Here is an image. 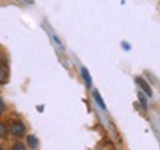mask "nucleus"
<instances>
[{"label": "nucleus", "mask_w": 160, "mask_h": 150, "mask_svg": "<svg viewBox=\"0 0 160 150\" xmlns=\"http://www.w3.org/2000/svg\"><path fill=\"white\" fill-rule=\"evenodd\" d=\"M5 111V103H3V100L0 98V115Z\"/></svg>", "instance_id": "10"}, {"label": "nucleus", "mask_w": 160, "mask_h": 150, "mask_svg": "<svg viewBox=\"0 0 160 150\" xmlns=\"http://www.w3.org/2000/svg\"><path fill=\"white\" fill-rule=\"evenodd\" d=\"M9 132L13 135V137H22L25 134V125H24L21 121H15L11 123L9 127Z\"/></svg>", "instance_id": "1"}, {"label": "nucleus", "mask_w": 160, "mask_h": 150, "mask_svg": "<svg viewBox=\"0 0 160 150\" xmlns=\"http://www.w3.org/2000/svg\"><path fill=\"white\" fill-rule=\"evenodd\" d=\"M135 82H137L138 85L141 86V89H142V92H145V95L147 97H151L153 95V91H151V88H150V85L145 82V79H142L141 76H138L137 79H135Z\"/></svg>", "instance_id": "2"}, {"label": "nucleus", "mask_w": 160, "mask_h": 150, "mask_svg": "<svg viewBox=\"0 0 160 150\" xmlns=\"http://www.w3.org/2000/svg\"><path fill=\"white\" fill-rule=\"evenodd\" d=\"M25 3H28V5H34V0H24Z\"/></svg>", "instance_id": "11"}, {"label": "nucleus", "mask_w": 160, "mask_h": 150, "mask_svg": "<svg viewBox=\"0 0 160 150\" xmlns=\"http://www.w3.org/2000/svg\"><path fill=\"white\" fill-rule=\"evenodd\" d=\"M6 132H8V127H6L3 122H0V138H3L6 135Z\"/></svg>", "instance_id": "7"}, {"label": "nucleus", "mask_w": 160, "mask_h": 150, "mask_svg": "<svg viewBox=\"0 0 160 150\" xmlns=\"http://www.w3.org/2000/svg\"><path fill=\"white\" fill-rule=\"evenodd\" d=\"M138 100H139V103L142 106V109L144 110L147 109V98H145V95L142 92H138Z\"/></svg>", "instance_id": "6"}, {"label": "nucleus", "mask_w": 160, "mask_h": 150, "mask_svg": "<svg viewBox=\"0 0 160 150\" xmlns=\"http://www.w3.org/2000/svg\"><path fill=\"white\" fill-rule=\"evenodd\" d=\"M0 150H3V147H2V146H0Z\"/></svg>", "instance_id": "13"}, {"label": "nucleus", "mask_w": 160, "mask_h": 150, "mask_svg": "<svg viewBox=\"0 0 160 150\" xmlns=\"http://www.w3.org/2000/svg\"><path fill=\"white\" fill-rule=\"evenodd\" d=\"M12 150H25V146H24L21 141H17L15 144L12 146Z\"/></svg>", "instance_id": "8"}, {"label": "nucleus", "mask_w": 160, "mask_h": 150, "mask_svg": "<svg viewBox=\"0 0 160 150\" xmlns=\"http://www.w3.org/2000/svg\"><path fill=\"white\" fill-rule=\"evenodd\" d=\"M80 75L83 77V80H85L86 86L88 88H92V79H91V75H89V71L86 67H80Z\"/></svg>", "instance_id": "3"}, {"label": "nucleus", "mask_w": 160, "mask_h": 150, "mask_svg": "<svg viewBox=\"0 0 160 150\" xmlns=\"http://www.w3.org/2000/svg\"><path fill=\"white\" fill-rule=\"evenodd\" d=\"M27 146H28L31 150L37 149V147H39V140H37V137H36V135H33V134L27 135Z\"/></svg>", "instance_id": "4"}, {"label": "nucleus", "mask_w": 160, "mask_h": 150, "mask_svg": "<svg viewBox=\"0 0 160 150\" xmlns=\"http://www.w3.org/2000/svg\"><path fill=\"white\" fill-rule=\"evenodd\" d=\"M122 46L125 48V49H129V48H131V46H129V45H126V43H122Z\"/></svg>", "instance_id": "12"}, {"label": "nucleus", "mask_w": 160, "mask_h": 150, "mask_svg": "<svg viewBox=\"0 0 160 150\" xmlns=\"http://www.w3.org/2000/svg\"><path fill=\"white\" fill-rule=\"evenodd\" d=\"M92 95H93V100L97 101V104L101 107L102 110H107V106H105V103H104V100H102V97L99 95V92H98L97 89H93V92H92Z\"/></svg>", "instance_id": "5"}, {"label": "nucleus", "mask_w": 160, "mask_h": 150, "mask_svg": "<svg viewBox=\"0 0 160 150\" xmlns=\"http://www.w3.org/2000/svg\"><path fill=\"white\" fill-rule=\"evenodd\" d=\"M5 82H6V75L3 69H2V64H0V83H5Z\"/></svg>", "instance_id": "9"}]
</instances>
